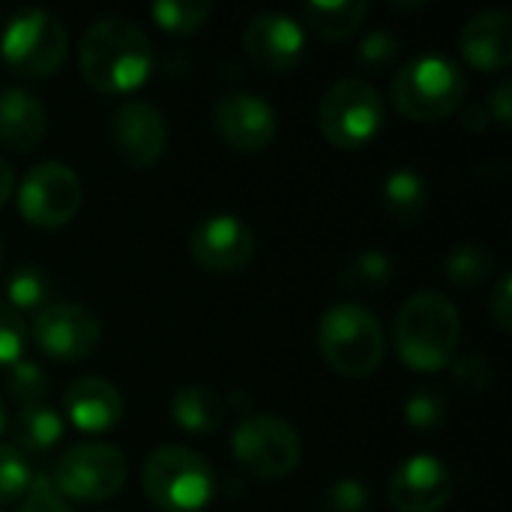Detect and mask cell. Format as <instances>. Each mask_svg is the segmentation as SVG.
I'll list each match as a JSON object with an SVG mask.
<instances>
[{
	"label": "cell",
	"instance_id": "obj_1",
	"mask_svg": "<svg viewBox=\"0 0 512 512\" xmlns=\"http://www.w3.org/2000/svg\"><path fill=\"white\" fill-rule=\"evenodd\" d=\"M78 66L84 81L96 93L120 96L147 81L153 66V48L147 33L135 21L123 15H105L84 30Z\"/></svg>",
	"mask_w": 512,
	"mask_h": 512
},
{
	"label": "cell",
	"instance_id": "obj_2",
	"mask_svg": "<svg viewBox=\"0 0 512 512\" xmlns=\"http://www.w3.org/2000/svg\"><path fill=\"white\" fill-rule=\"evenodd\" d=\"M462 339V318L456 303L441 291L411 294L393 327L399 360L414 372H438L453 363Z\"/></svg>",
	"mask_w": 512,
	"mask_h": 512
},
{
	"label": "cell",
	"instance_id": "obj_3",
	"mask_svg": "<svg viewBox=\"0 0 512 512\" xmlns=\"http://www.w3.org/2000/svg\"><path fill=\"white\" fill-rule=\"evenodd\" d=\"M465 96L468 78L462 66L435 51L411 57L393 78V102L408 120H444L465 105Z\"/></svg>",
	"mask_w": 512,
	"mask_h": 512
},
{
	"label": "cell",
	"instance_id": "obj_4",
	"mask_svg": "<svg viewBox=\"0 0 512 512\" xmlns=\"http://www.w3.org/2000/svg\"><path fill=\"white\" fill-rule=\"evenodd\" d=\"M318 348L345 378L372 375L387 351V336L375 312L360 303H336L318 321Z\"/></svg>",
	"mask_w": 512,
	"mask_h": 512
},
{
	"label": "cell",
	"instance_id": "obj_5",
	"mask_svg": "<svg viewBox=\"0 0 512 512\" xmlns=\"http://www.w3.org/2000/svg\"><path fill=\"white\" fill-rule=\"evenodd\" d=\"M147 498L162 512H198L216 495V474L210 462L177 444L156 447L141 471Z\"/></svg>",
	"mask_w": 512,
	"mask_h": 512
},
{
	"label": "cell",
	"instance_id": "obj_6",
	"mask_svg": "<svg viewBox=\"0 0 512 512\" xmlns=\"http://www.w3.org/2000/svg\"><path fill=\"white\" fill-rule=\"evenodd\" d=\"M384 96L360 75L339 78L327 87L318 105V129L339 150L366 147L384 126Z\"/></svg>",
	"mask_w": 512,
	"mask_h": 512
},
{
	"label": "cell",
	"instance_id": "obj_7",
	"mask_svg": "<svg viewBox=\"0 0 512 512\" xmlns=\"http://www.w3.org/2000/svg\"><path fill=\"white\" fill-rule=\"evenodd\" d=\"M69 51V33L63 21L48 9H18L0 36V54L6 66L21 78L54 75Z\"/></svg>",
	"mask_w": 512,
	"mask_h": 512
},
{
	"label": "cell",
	"instance_id": "obj_8",
	"mask_svg": "<svg viewBox=\"0 0 512 512\" xmlns=\"http://www.w3.org/2000/svg\"><path fill=\"white\" fill-rule=\"evenodd\" d=\"M60 498L72 501H108L126 483V456L105 441H84L69 447L51 474Z\"/></svg>",
	"mask_w": 512,
	"mask_h": 512
},
{
	"label": "cell",
	"instance_id": "obj_9",
	"mask_svg": "<svg viewBox=\"0 0 512 512\" xmlns=\"http://www.w3.org/2000/svg\"><path fill=\"white\" fill-rule=\"evenodd\" d=\"M234 459L258 480H285L297 471L303 444L291 423L282 417H249L237 426L231 438Z\"/></svg>",
	"mask_w": 512,
	"mask_h": 512
},
{
	"label": "cell",
	"instance_id": "obj_10",
	"mask_svg": "<svg viewBox=\"0 0 512 512\" xmlns=\"http://www.w3.org/2000/svg\"><path fill=\"white\" fill-rule=\"evenodd\" d=\"M84 189L78 174L66 162H39L33 165L18 189V210L30 225L60 228L75 219L81 210Z\"/></svg>",
	"mask_w": 512,
	"mask_h": 512
},
{
	"label": "cell",
	"instance_id": "obj_11",
	"mask_svg": "<svg viewBox=\"0 0 512 512\" xmlns=\"http://www.w3.org/2000/svg\"><path fill=\"white\" fill-rule=\"evenodd\" d=\"M102 339L99 318L81 303H48L33 318V342L60 363L87 360Z\"/></svg>",
	"mask_w": 512,
	"mask_h": 512
},
{
	"label": "cell",
	"instance_id": "obj_12",
	"mask_svg": "<svg viewBox=\"0 0 512 512\" xmlns=\"http://www.w3.org/2000/svg\"><path fill=\"white\" fill-rule=\"evenodd\" d=\"M192 261L207 273H240L255 258V234L234 213H213L192 228Z\"/></svg>",
	"mask_w": 512,
	"mask_h": 512
},
{
	"label": "cell",
	"instance_id": "obj_13",
	"mask_svg": "<svg viewBox=\"0 0 512 512\" xmlns=\"http://www.w3.org/2000/svg\"><path fill=\"white\" fill-rule=\"evenodd\" d=\"M213 123L225 144L240 153H258L270 147L279 129L273 105L249 90L222 93L213 105Z\"/></svg>",
	"mask_w": 512,
	"mask_h": 512
},
{
	"label": "cell",
	"instance_id": "obj_14",
	"mask_svg": "<svg viewBox=\"0 0 512 512\" xmlns=\"http://www.w3.org/2000/svg\"><path fill=\"white\" fill-rule=\"evenodd\" d=\"M111 141L123 162L150 168L168 147V126L162 111L147 99H126L111 114Z\"/></svg>",
	"mask_w": 512,
	"mask_h": 512
},
{
	"label": "cell",
	"instance_id": "obj_15",
	"mask_svg": "<svg viewBox=\"0 0 512 512\" xmlns=\"http://www.w3.org/2000/svg\"><path fill=\"white\" fill-rule=\"evenodd\" d=\"M456 492L450 468L429 456L417 453L405 459L393 474H390V504L399 512H441Z\"/></svg>",
	"mask_w": 512,
	"mask_h": 512
},
{
	"label": "cell",
	"instance_id": "obj_16",
	"mask_svg": "<svg viewBox=\"0 0 512 512\" xmlns=\"http://www.w3.org/2000/svg\"><path fill=\"white\" fill-rule=\"evenodd\" d=\"M246 54L267 72H288L303 60L306 33L285 12H258L243 27Z\"/></svg>",
	"mask_w": 512,
	"mask_h": 512
},
{
	"label": "cell",
	"instance_id": "obj_17",
	"mask_svg": "<svg viewBox=\"0 0 512 512\" xmlns=\"http://www.w3.org/2000/svg\"><path fill=\"white\" fill-rule=\"evenodd\" d=\"M459 48L474 69L501 72L512 60V15L507 9H483L459 33Z\"/></svg>",
	"mask_w": 512,
	"mask_h": 512
},
{
	"label": "cell",
	"instance_id": "obj_18",
	"mask_svg": "<svg viewBox=\"0 0 512 512\" xmlns=\"http://www.w3.org/2000/svg\"><path fill=\"white\" fill-rule=\"evenodd\" d=\"M63 411L81 432H108L123 417V396L108 378H78L63 393Z\"/></svg>",
	"mask_w": 512,
	"mask_h": 512
},
{
	"label": "cell",
	"instance_id": "obj_19",
	"mask_svg": "<svg viewBox=\"0 0 512 512\" xmlns=\"http://www.w3.org/2000/svg\"><path fill=\"white\" fill-rule=\"evenodd\" d=\"M48 126L45 105L24 87H9L0 93V144L15 153H30Z\"/></svg>",
	"mask_w": 512,
	"mask_h": 512
},
{
	"label": "cell",
	"instance_id": "obj_20",
	"mask_svg": "<svg viewBox=\"0 0 512 512\" xmlns=\"http://www.w3.org/2000/svg\"><path fill=\"white\" fill-rule=\"evenodd\" d=\"M228 405L204 384H186L171 396V420L189 435H213L222 429Z\"/></svg>",
	"mask_w": 512,
	"mask_h": 512
},
{
	"label": "cell",
	"instance_id": "obj_21",
	"mask_svg": "<svg viewBox=\"0 0 512 512\" xmlns=\"http://www.w3.org/2000/svg\"><path fill=\"white\" fill-rule=\"evenodd\" d=\"M9 432H12V447L27 459L48 456L63 438V420L54 408L42 402L30 408H18V414L9 420Z\"/></svg>",
	"mask_w": 512,
	"mask_h": 512
},
{
	"label": "cell",
	"instance_id": "obj_22",
	"mask_svg": "<svg viewBox=\"0 0 512 512\" xmlns=\"http://www.w3.org/2000/svg\"><path fill=\"white\" fill-rule=\"evenodd\" d=\"M366 15H369V0H312L303 6L306 27L327 42L348 39L354 30H360Z\"/></svg>",
	"mask_w": 512,
	"mask_h": 512
},
{
	"label": "cell",
	"instance_id": "obj_23",
	"mask_svg": "<svg viewBox=\"0 0 512 512\" xmlns=\"http://www.w3.org/2000/svg\"><path fill=\"white\" fill-rule=\"evenodd\" d=\"M384 210L399 225H417L429 210V186L411 168H396L384 177Z\"/></svg>",
	"mask_w": 512,
	"mask_h": 512
},
{
	"label": "cell",
	"instance_id": "obj_24",
	"mask_svg": "<svg viewBox=\"0 0 512 512\" xmlns=\"http://www.w3.org/2000/svg\"><path fill=\"white\" fill-rule=\"evenodd\" d=\"M51 297L48 273L39 264H18L6 279V303L21 312H42Z\"/></svg>",
	"mask_w": 512,
	"mask_h": 512
},
{
	"label": "cell",
	"instance_id": "obj_25",
	"mask_svg": "<svg viewBox=\"0 0 512 512\" xmlns=\"http://www.w3.org/2000/svg\"><path fill=\"white\" fill-rule=\"evenodd\" d=\"M390 279H393V261H390V255H384L378 249H366V252L354 255L339 270V285L351 294L381 291Z\"/></svg>",
	"mask_w": 512,
	"mask_h": 512
},
{
	"label": "cell",
	"instance_id": "obj_26",
	"mask_svg": "<svg viewBox=\"0 0 512 512\" xmlns=\"http://www.w3.org/2000/svg\"><path fill=\"white\" fill-rule=\"evenodd\" d=\"M444 270H447V279L453 285L468 288V291L480 288L495 270V252L480 246V243H462L447 255Z\"/></svg>",
	"mask_w": 512,
	"mask_h": 512
},
{
	"label": "cell",
	"instance_id": "obj_27",
	"mask_svg": "<svg viewBox=\"0 0 512 512\" xmlns=\"http://www.w3.org/2000/svg\"><path fill=\"white\" fill-rule=\"evenodd\" d=\"M210 12H213L210 0H156L150 6L153 21L165 33H177V36H189V33L201 30L207 24Z\"/></svg>",
	"mask_w": 512,
	"mask_h": 512
},
{
	"label": "cell",
	"instance_id": "obj_28",
	"mask_svg": "<svg viewBox=\"0 0 512 512\" xmlns=\"http://www.w3.org/2000/svg\"><path fill=\"white\" fill-rule=\"evenodd\" d=\"M33 465L12 444H0V507L21 504L33 486Z\"/></svg>",
	"mask_w": 512,
	"mask_h": 512
},
{
	"label": "cell",
	"instance_id": "obj_29",
	"mask_svg": "<svg viewBox=\"0 0 512 512\" xmlns=\"http://www.w3.org/2000/svg\"><path fill=\"white\" fill-rule=\"evenodd\" d=\"M6 390L12 396V402L18 408H30V405H42L48 396V375L39 363L33 360H18L9 366V378H6Z\"/></svg>",
	"mask_w": 512,
	"mask_h": 512
},
{
	"label": "cell",
	"instance_id": "obj_30",
	"mask_svg": "<svg viewBox=\"0 0 512 512\" xmlns=\"http://www.w3.org/2000/svg\"><path fill=\"white\" fill-rule=\"evenodd\" d=\"M405 420L408 426L420 432H432L447 420V396L435 387H420L405 402Z\"/></svg>",
	"mask_w": 512,
	"mask_h": 512
},
{
	"label": "cell",
	"instance_id": "obj_31",
	"mask_svg": "<svg viewBox=\"0 0 512 512\" xmlns=\"http://www.w3.org/2000/svg\"><path fill=\"white\" fill-rule=\"evenodd\" d=\"M399 51H402V39L396 33H390V30H372L360 42V48H357V66L363 72H384V69H390L396 63Z\"/></svg>",
	"mask_w": 512,
	"mask_h": 512
},
{
	"label": "cell",
	"instance_id": "obj_32",
	"mask_svg": "<svg viewBox=\"0 0 512 512\" xmlns=\"http://www.w3.org/2000/svg\"><path fill=\"white\" fill-rule=\"evenodd\" d=\"M24 345H27L24 318L6 300H0V369L18 363L24 357Z\"/></svg>",
	"mask_w": 512,
	"mask_h": 512
},
{
	"label": "cell",
	"instance_id": "obj_33",
	"mask_svg": "<svg viewBox=\"0 0 512 512\" xmlns=\"http://www.w3.org/2000/svg\"><path fill=\"white\" fill-rule=\"evenodd\" d=\"M369 498L372 492L366 489V483H360L357 477H348V480H339L327 489L324 501H321V510L324 512H363L369 507Z\"/></svg>",
	"mask_w": 512,
	"mask_h": 512
},
{
	"label": "cell",
	"instance_id": "obj_34",
	"mask_svg": "<svg viewBox=\"0 0 512 512\" xmlns=\"http://www.w3.org/2000/svg\"><path fill=\"white\" fill-rule=\"evenodd\" d=\"M453 378H456V384H462L468 390H489L495 384V369L486 357L471 354V357H462L453 363Z\"/></svg>",
	"mask_w": 512,
	"mask_h": 512
},
{
	"label": "cell",
	"instance_id": "obj_35",
	"mask_svg": "<svg viewBox=\"0 0 512 512\" xmlns=\"http://www.w3.org/2000/svg\"><path fill=\"white\" fill-rule=\"evenodd\" d=\"M15 512H72V510H69V507L63 504V498L57 495V489H54L51 477L36 474V477H33V486H30V492H27V498L18 504V510Z\"/></svg>",
	"mask_w": 512,
	"mask_h": 512
},
{
	"label": "cell",
	"instance_id": "obj_36",
	"mask_svg": "<svg viewBox=\"0 0 512 512\" xmlns=\"http://www.w3.org/2000/svg\"><path fill=\"white\" fill-rule=\"evenodd\" d=\"M512 279L510 273H504L498 282H495V288H492V297H489V309H492V318L498 321V327L504 330V333H510L512 330Z\"/></svg>",
	"mask_w": 512,
	"mask_h": 512
},
{
	"label": "cell",
	"instance_id": "obj_37",
	"mask_svg": "<svg viewBox=\"0 0 512 512\" xmlns=\"http://www.w3.org/2000/svg\"><path fill=\"white\" fill-rule=\"evenodd\" d=\"M489 117H495L501 126H510L512 117V84L504 78L495 84V90L489 93V105H486Z\"/></svg>",
	"mask_w": 512,
	"mask_h": 512
},
{
	"label": "cell",
	"instance_id": "obj_38",
	"mask_svg": "<svg viewBox=\"0 0 512 512\" xmlns=\"http://www.w3.org/2000/svg\"><path fill=\"white\" fill-rule=\"evenodd\" d=\"M462 126L471 129V132H483L489 126V111L486 105H465L462 111Z\"/></svg>",
	"mask_w": 512,
	"mask_h": 512
},
{
	"label": "cell",
	"instance_id": "obj_39",
	"mask_svg": "<svg viewBox=\"0 0 512 512\" xmlns=\"http://www.w3.org/2000/svg\"><path fill=\"white\" fill-rule=\"evenodd\" d=\"M12 183H15V177H12V168H9V162L0 156V207L9 201V195H12Z\"/></svg>",
	"mask_w": 512,
	"mask_h": 512
},
{
	"label": "cell",
	"instance_id": "obj_40",
	"mask_svg": "<svg viewBox=\"0 0 512 512\" xmlns=\"http://www.w3.org/2000/svg\"><path fill=\"white\" fill-rule=\"evenodd\" d=\"M6 426H9V414H6V405H3V399H0V435L6 432Z\"/></svg>",
	"mask_w": 512,
	"mask_h": 512
},
{
	"label": "cell",
	"instance_id": "obj_41",
	"mask_svg": "<svg viewBox=\"0 0 512 512\" xmlns=\"http://www.w3.org/2000/svg\"><path fill=\"white\" fill-rule=\"evenodd\" d=\"M0 264H3V243H0Z\"/></svg>",
	"mask_w": 512,
	"mask_h": 512
},
{
	"label": "cell",
	"instance_id": "obj_42",
	"mask_svg": "<svg viewBox=\"0 0 512 512\" xmlns=\"http://www.w3.org/2000/svg\"><path fill=\"white\" fill-rule=\"evenodd\" d=\"M0 512H3V510H0Z\"/></svg>",
	"mask_w": 512,
	"mask_h": 512
}]
</instances>
